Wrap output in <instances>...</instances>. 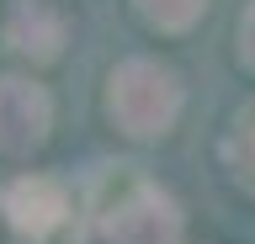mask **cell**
<instances>
[{"mask_svg": "<svg viewBox=\"0 0 255 244\" xmlns=\"http://www.w3.org/2000/svg\"><path fill=\"white\" fill-rule=\"evenodd\" d=\"M181 106H186V85L159 59H123L107 75V117H112V128L123 138H133V144L165 138L175 128Z\"/></svg>", "mask_w": 255, "mask_h": 244, "instance_id": "cell-1", "label": "cell"}, {"mask_svg": "<svg viewBox=\"0 0 255 244\" xmlns=\"http://www.w3.org/2000/svg\"><path fill=\"white\" fill-rule=\"evenodd\" d=\"M107 239L112 244H181L186 239V212L170 191L149 180H133L117 202L107 207Z\"/></svg>", "mask_w": 255, "mask_h": 244, "instance_id": "cell-2", "label": "cell"}, {"mask_svg": "<svg viewBox=\"0 0 255 244\" xmlns=\"http://www.w3.org/2000/svg\"><path fill=\"white\" fill-rule=\"evenodd\" d=\"M53 101L37 80L0 75V160H27L48 144Z\"/></svg>", "mask_w": 255, "mask_h": 244, "instance_id": "cell-3", "label": "cell"}, {"mask_svg": "<svg viewBox=\"0 0 255 244\" xmlns=\"http://www.w3.org/2000/svg\"><path fill=\"white\" fill-rule=\"evenodd\" d=\"M0 212H5V223L21 234V239L43 244L53 239L69 218V191H64L53 175H11L0 186Z\"/></svg>", "mask_w": 255, "mask_h": 244, "instance_id": "cell-4", "label": "cell"}, {"mask_svg": "<svg viewBox=\"0 0 255 244\" xmlns=\"http://www.w3.org/2000/svg\"><path fill=\"white\" fill-rule=\"evenodd\" d=\"M5 43L32 64H53L69 43V21L53 0H16L5 16Z\"/></svg>", "mask_w": 255, "mask_h": 244, "instance_id": "cell-5", "label": "cell"}, {"mask_svg": "<svg viewBox=\"0 0 255 244\" xmlns=\"http://www.w3.org/2000/svg\"><path fill=\"white\" fill-rule=\"evenodd\" d=\"M133 11H138L154 32H191L197 21H202V11H207V0H133Z\"/></svg>", "mask_w": 255, "mask_h": 244, "instance_id": "cell-6", "label": "cell"}, {"mask_svg": "<svg viewBox=\"0 0 255 244\" xmlns=\"http://www.w3.org/2000/svg\"><path fill=\"white\" fill-rule=\"evenodd\" d=\"M234 43H239V48H234V53H239V64L255 69V0L239 11V32H234Z\"/></svg>", "mask_w": 255, "mask_h": 244, "instance_id": "cell-7", "label": "cell"}]
</instances>
